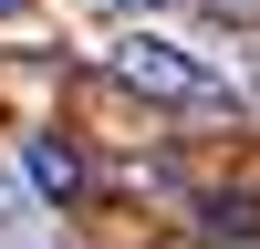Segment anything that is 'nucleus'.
Returning a JSON list of instances; mask_svg holds the SVG:
<instances>
[{
  "mask_svg": "<svg viewBox=\"0 0 260 249\" xmlns=\"http://www.w3.org/2000/svg\"><path fill=\"white\" fill-rule=\"evenodd\" d=\"M0 249H31V197H21V166H0Z\"/></svg>",
  "mask_w": 260,
  "mask_h": 249,
  "instance_id": "nucleus-3",
  "label": "nucleus"
},
{
  "mask_svg": "<svg viewBox=\"0 0 260 249\" xmlns=\"http://www.w3.org/2000/svg\"><path fill=\"white\" fill-rule=\"evenodd\" d=\"M21 177H31L42 197H73V187H83V156L62 135H31V145H21Z\"/></svg>",
  "mask_w": 260,
  "mask_h": 249,
  "instance_id": "nucleus-2",
  "label": "nucleus"
},
{
  "mask_svg": "<svg viewBox=\"0 0 260 249\" xmlns=\"http://www.w3.org/2000/svg\"><path fill=\"white\" fill-rule=\"evenodd\" d=\"M94 11H115V21H146V11H167V0H94Z\"/></svg>",
  "mask_w": 260,
  "mask_h": 249,
  "instance_id": "nucleus-4",
  "label": "nucleus"
},
{
  "mask_svg": "<svg viewBox=\"0 0 260 249\" xmlns=\"http://www.w3.org/2000/svg\"><path fill=\"white\" fill-rule=\"evenodd\" d=\"M104 62H115V83H136V94H156V104H187V114H240L229 62L198 52V42H177V31H156V21H125V31L104 42Z\"/></svg>",
  "mask_w": 260,
  "mask_h": 249,
  "instance_id": "nucleus-1",
  "label": "nucleus"
},
{
  "mask_svg": "<svg viewBox=\"0 0 260 249\" xmlns=\"http://www.w3.org/2000/svg\"><path fill=\"white\" fill-rule=\"evenodd\" d=\"M0 21H31V0H0Z\"/></svg>",
  "mask_w": 260,
  "mask_h": 249,
  "instance_id": "nucleus-5",
  "label": "nucleus"
}]
</instances>
